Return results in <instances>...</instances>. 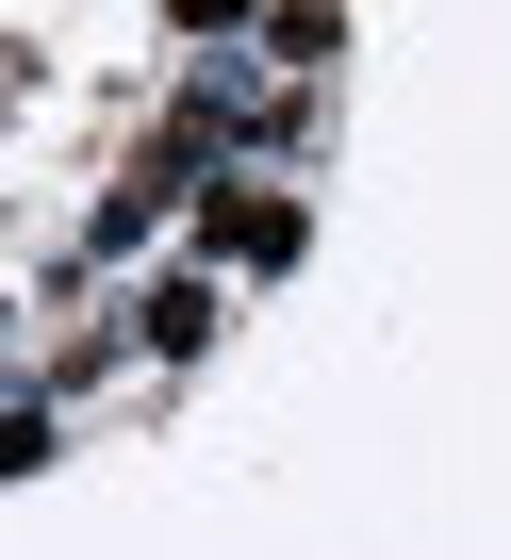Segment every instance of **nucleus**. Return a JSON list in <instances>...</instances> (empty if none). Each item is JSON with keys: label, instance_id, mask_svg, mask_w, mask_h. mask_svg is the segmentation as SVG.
<instances>
[{"label": "nucleus", "instance_id": "f257e3e1", "mask_svg": "<svg viewBox=\"0 0 511 560\" xmlns=\"http://www.w3.org/2000/svg\"><path fill=\"white\" fill-rule=\"evenodd\" d=\"M182 264H214L231 298L298 280V264H314V182H214V198L182 214Z\"/></svg>", "mask_w": 511, "mask_h": 560}, {"label": "nucleus", "instance_id": "f03ea898", "mask_svg": "<svg viewBox=\"0 0 511 560\" xmlns=\"http://www.w3.org/2000/svg\"><path fill=\"white\" fill-rule=\"evenodd\" d=\"M214 330H231V280H214V264H182V247H165V264L132 280V298H116V347H132L149 380H182V363H214Z\"/></svg>", "mask_w": 511, "mask_h": 560}, {"label": "nucleus", "instance_id": "7ed1b4c3", "mask_svg": "<svg viewBox=\"0 0 511 560\" xmlns=\"http://www.w3.org/2000/svg\"><path fill=\"white\" fill-rule=\"evenodd\" d=\"M247 67H265V83H314V100H330V67H347V0H265Z\"/></svg>", "mask_w": 511, "mask_h": 560}, {"label": "nucleus", "instance_id": "20e7f679", "mask_svg": "<svg viewBox=\"0 0 511 560\" xmlns=\"http://www.w3.org/2000/svg\"><path fill=\"white\" fill-rule=\"evenodd\" d=\"M67 462V396L50 380H0V478H50Z\"/></svg>", "mask_w": 511, "mask_h": 560}, {"label": "nucleus", "instance_id": "39448f33", "mask_svg": "<svg viewBox=\"0 0 511 560\" xmlns=\"http://www.w3.org/2000/svg\"><path fill=\"white\" fill-rule=\"evenodd\" d=\"M165 34H182V67H198V50H247V34H265V0H165Z\"/></svg>", "mask_w": 511, "mask_h": 560}]
</instances>
